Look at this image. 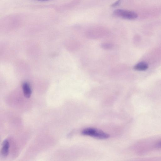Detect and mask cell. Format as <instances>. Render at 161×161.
<instances>
[{"instance_id": "1", "label": "cell", "mask_w": 161, "mask_h": 161, "mask_svg": "<svg viewBox=\"0 0 161 161\" xmlns=\"http://www.w3.org/2000/svg\"><path fill=\"white\" fill-rule=\"evenodd\" d=\"M82 134L85 136L92 137L100 139H106L109 137V135L103 131L93 128L84 129L83 130Z\"/></svg>"}, {"instance_id": "2", "label": "cell", "mask_w": 161, "mask_h": 161, "mask_svg": "<svg viewBox=\"0 0 161 161\" xmlns=\"http://www.w3.org/2000/svg\"><path fill=\"white\" fill-rule=\"evenodd\" d=\"M113 14L116 16L130 20H134L138 17L137 14L134 12L122 9L115 10Z\"/></svg>"}, {"instance_id": "3", "label": "cell", "mask_w": 161, "mask_h": 161, "mask_svg": "<svg viewBox=\"0 0 161 161\" xmlns=\"http://www.w3.org/2000/svg\"><path fill=\"white\" fill-rule=\"evenodd\" d=\"M9 141L7 140H5L3 143L2 147L1 150V155L3 157H7L9 153Z\"/></svg>"}, {"instance_id": "4", "label": "cell", "mask_w": 161, "mask_h": 161, "mask_svg": "<svg viewBox=\"0 0 161 161\" xmlns=\"http://www.w3.org/2000/svg\"><path fill=\"white\" fill-rule=\"evenodd\" d=\"M22 88L25 97L27 98H30L32 95V91L29 84L25 82L22 85Z\"/></svg>"}, {"instance_id": "5", "label": "cell", "mask_w": 161, "mask_h": 161, "mask_svg": "<svg viewBox=\"0 0 161 161\" xmlns=\"http://www.w3.org/2000/svg\"><path fill=\"white\" fill-rule=\"evenodd\" d=\"M148 67L147 63L145 62L139 63L136 65L134 67V70L138 71H144L147 70Z\"/></svg>"}, {"instance_id": "6", "label": "cell", "mask_w": 161, "mask_h": 161, "mask_svg": "<svg viewBox=\"0 0 161 161\" xmlns=\"http://www.w3.org/2000/svg\"><path fill=\"white\" fill-rule=\"evenodd\" d=\"M102 47L105 49H109L112 48L113 45L112 44L109 43H104L102 44Z\"/></svg>"}, {"instance_id": "7", "label": "cell", "mask_w": 161, "mask_h": 161, "mask_svg": "<svg viewBox=\"0 0 161 161\" xmlns=\"http://www.w3.org/2000/svg\"><path fill=\"white\" fill-rule=\"evenodd\" d=\"M122 0H118L111 5V7H114L119 5L121 3Z\"/></svg>"}, {"instance_id": "8", "label": "cell", "mask_w": 161, "mask_h": 161, "mask_svg": "<svg viewBox=\"0 0 161 161\" xmlns=\"http://www.w3.org/2000/svg\"><path fill=\"white\" fill-rule=\"evenodd\" d=\"M35 1H41V2H45V1H50V0H35Z\"/></svg>"}, {"instance_id": "9", "label": "cell", "mask_w": 161, "mask_h": 161, "mask_svg": "<svg viewBox=\"0 0 161 161\" xmlns=\"http://www.w3.org/2000/svg\"></svg>"}]
</instances>
